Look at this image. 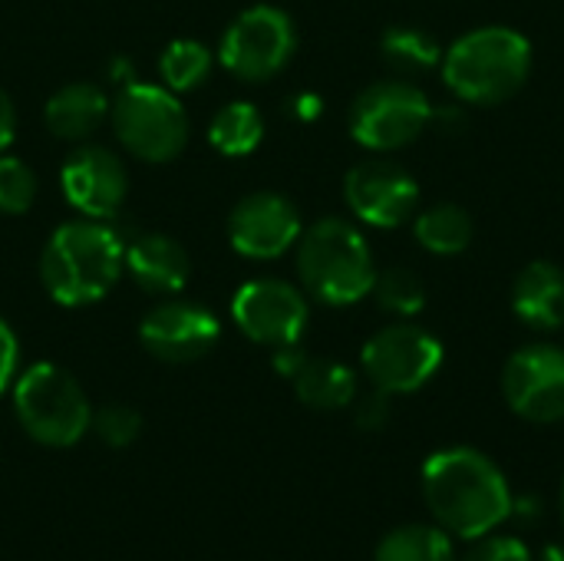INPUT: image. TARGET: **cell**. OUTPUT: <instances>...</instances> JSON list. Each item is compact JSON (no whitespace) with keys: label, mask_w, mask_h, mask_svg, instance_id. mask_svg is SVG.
<instances>
[{"label":"cell","mask_w":564,"mask_h":561,"mask_svg":"<svg viewBox=\"0 0 564 561\" xmlns=\"http://www.w3.org/2000/svg\"><path fill=\"white\" fill-rule=\"evenodd\" d=\"M288 109H291L297 119L311 122V119H317V116H321V96H314V93H301V96H294V99L288 103Z\"/></svg>","instance_id":"obj_34"},{"label":"cell","mask_w":564,"mask_h":561,"mask_svg":"<svg viewBox=\"0 0 564 561\" xmlns=\"http://www.w3.org/2000/svg\"><path fill=\"white\" fill-rule=\"evenodd\" d=\"M13 413L30 440L53 450H66L79 443L93 423V407L79 380L50 360L30 364L17 377Z\"/></svg>","instance_id":"obj_5"},{"label":"cell","mask_w":564,"mask_h":561,"mask_svg":"<svg viewBox=\"0 0 564 561\" xmlns=\"http://www.w3.org/2000/svg\"><path fill=\"white\" fill-rule=\"evenodd\" d=\"M271 364H274V370H278L281 377L294 380V377L301 374V367L307 364V350L301 347V341H297V344H281V347H274Z\"/></svg>","instance_id":"obj_31"},{"label":"cell","mask_w":564,"mask_h":561,"mask_svg":"<svg viewBox=\"0 0 564 561\" xmlns=\"http://www.w3.org/2000/svg\"><path fill=\"white\" fill-rule=\"evenodd\" d=\"M413 235H416L420 248H426L430 255L453 258V255H463L469 248L473 218L463 205L440 202V205H430L426 212H420L413 218Z\"/></svg>","instance_id":"obj_20"},{"label":"cell","mask_w":564,"mask_h":561,"mask_svg":"<svg viewBox=\"0 0 564 561\" xmlns=\"http://www.w3.org/2000/svg\"><path fill=\"white\" fill-rule=\"evenodd\" d=\"M370 294L393 317H416L426 308V284H423V278L416 271L403 268V265L377 271Z\"/></svg>","instance_id":"obj_25"},{"label":"cell","mask_w":564,"mask_h":561,"mask_svg":"<svg viewBox=\"0 0 564 561\" xmlns=\"http://www.w3.org/2000/svg\"><path fill=\"white\" fill-rule=\"evenodd\" d=\"M59 185L73 212L83 218L112 222L126 202L129 175L122 159L106 145H79L59 169Z\"/></svg>","instance_id":"obj_15"},{"label":"cell","mask_w":564,"mask_h":561,"mask_svg":"<svg viewBox=\"0 0 564 561\" xmlns=\"http://www.w3.org/2000/svg\"><path fill=\"white\" fill-rule=\"evenodd\" d=\"M344 198L357 222L370 228H400L416 215L420 185L400 162L367 159L347 172Z\"/></svg>","instance_id":"obj_12"},{"label":"cell","mask_w":564,"mask_h":561,"mask_svg":"<svg viewBox=\"0 0 564 561\" xmlns=\"http://www.w3.org/2000/svg\"><path fill=\"white\" fill-rule=\"evenodd\" d=\"M512 311L532 331L564 327V271L552 261H532L512 284Z\"/></svg>","instance_id":"obj_17"},{"label":"cell","mask_w":564,"mask_h":561,"mask_svg":"<svg viewBox=\"0 0 564 561\" xmlns=\"http://www.w3.org/2000/svg\"><path fill=\"white\" fill-rule=\"evenodd\" d=\"M301 212L278 192H251L228 215V241L251 261H274L301 238Z\"/></svg>","instance_id":"obj_14"},{"label":"cell","mask_w":564,"mask_h":561,"mask_svg":"<svg viewBox=\"0 0 564 561\" xmlns=\"http://www.w3.org/2000/svg\"><path fill=\"white\" fill-rule=\"evenodd\" d=\"M89 430L112 450H126L139 440L142 433V417L132 410V407H122V403H109L102 410H93V423Z\"/></svg>","instance_id":"obj_27"},{"label":"cell","mask_w":564,"mask_h":561,"mask_svg":"<svg viewBox=\"0 0 564 561\" xmlns=\"http://www.w3.org/2000/svg\"><path fill=\"white\" fill-rule=\"evenodd\" d=\"M297 278L321 304H357L370 294L377 278L373 251L357 225L344 218H321L297 238Z\"/></svg>","instance_id":"obj_4"},{"label":"cell","mask_w":564,"mask_h":561,"mask_svg":"<svg viewBox=\"0 0 564 561\" xmlns=\"http://www.w3.org/2000/svg\"><path fill=\"white\" fill-rule=\"evenodd\" d=\"M13 132H17V109H13V99L7 96V89L0 86V155L13 142Z\"/></svg>","instance_id":"obj_33"},{"label":"cell","mask_w":564,"mask_h":561,"mask_svg":"<svg viewBox=\"0 0 564 561\" xmlns=\"http://www.w3.org/2000/svg\"><path fill=\"white\" fill-rule=\"evenodd\" d=\"M535 561H564V542H549V546L535 555Z\"/></svg>","instance_id":"obj_35"},{"label":"cell","mask_w":564,"mask_h":561,"mask_svg":"<svg viewBox=\"0 0 564 561\" xmlns=\"http://www.w3.org/2000/svg\"><path fill=\"white\" fill-rule=\"evenodd\" d=\"M502 397L509 410L529 423L549 427L564 420V350L555 344H529L502 367Z\"/></svg>","instance_id":"obj_11"},{"label":"cell","mask_w":564,"mask_h":561,"mask_svg":"<svg viewBox=\"0 0 564 561\" xmlns=\"http://www.w3.org/2000/svg\"><path fill=\"white\" fill-rule=\"evenodd\" d=\"M446 86L469 106H499L532 76V43L512 26H479L443 53Z\"/></svg>","instance_id":"obj_3"},{"label":"cell","mask_w":564,"mask_h":561,"mask_svg":"<svg viewBox=\"0 0 564 561\" xmlns=\"http://www.w3.org/2000/svg\"><path fill=\"white\" fill-rule=\"evenodd\" d=\"M542 513H545V503H542L535 493L512 496V513H509V519H516L519 526H532L535 519H542Z\"/></svg>","instance_id":"obj_32"},{"label":"cell","mask_w":564,"mask_h":561,"mask_svg":"<svg viewBox=\"0 0 564 561\" xmlns=\"http://www.w3.org/2000/svg\"><path fill=\"white\" fill-rule=\"evenodd\" d=\"M116 139L142 162H172L188 145V119L178 93L129 79L109 109Z\"/></svg>","instance_id":"obj_6"},{"label":"cell","mask_w":564,"mask_h":561,"mask_svg":"<svg viewBox=\"0 0 564 561\" xmlns=\"http://www.w3.org/2000/svg\"><path fill=\"white\" fill-rule=\"evenodd\" d=\"M126 271V235L99 218L63 222L43 245L40 281L63 308L102 301Z\"/></svg>","instance_id":"obj_2"},{"label":"cell","mask_w":564,"mask_h":561,"mask_svg":"<svg viewBox=\"0 0 564 561\" xmlns=\"http://www.w3.org/2000/svg\"><path fill=\"white\" fill-rule=\"evenodd\" d=\"M423 499L440 529L469 542L492 536L512 513L509 479L473 446H449L426 460Z\"/></svg>","instance_id":"obj_1"},{"label":"cell","mask_w":564,"mask_h":561,"mask_svg":"<svg viewBox=\"0 0 564 561\" xmlns=\"http://www.w3.org/2000/svg\"><path fill=\"white\" fill-rule=\"evenodd\" d=\"M360 367L370 387L400 397L426 387L443 367V344L426 327L397 321L380 327L360 354Z\"/></svg>","instance_id":"obj_9"},{"label":"cell","mask_w":564,"mask_h":561,"mask_svg":"<svg viewBox=\"0 0 564 561\" xmlns=\"http://www.w3.org/2000/svg\"><path fill=\"white\" fill-rule=\"evenodd\" d=\"M463 561H535L525 542L512 536H482L476 546L463 555Z\"/></svg>","instance_id":"obj_28"},{"label":"cell","mask_w":564,"mask_h":561,"mask_svg":"<svg viewBox=\"0 0 564 561\" xmlns=\"http://www.w3.org/2000/svg\"><path fill=\"white\" fill-rule=\"evenodd\" d=\"M221 337L218 317L182 298L159 301L139 324V344L165 364H192L202 360Z\"/></svg>","instance_id":"obj_13"},{"label":"cell","mask_w":564,"mask_h":561,"mask_svg":"<svg viewBox=\"0 0 564 561\" xmlns=\"http://www.w3.org/2000/svg\"><path fill=\"white\" fill-rule=\"evenodd\" d=\"M562 522H564V483H562Z\"/></svg>","instance_id":"obj_36"},{"label":"cell","mask_w":564,"mask_h":561,"mask_svg":"<svg viewBox=\"0 0 564 561\" xmlns=\"http://www.w3.org/2000/svg\"><path fill=\"white\" fill-rule=\"evenodd\" d=\"M380 53L403 76H420L443 63V46L420 26H390L380 40Z\"/></svg>","instance_id":"obj_23"},{"label":"cell","mask_w":564,"mask_h":561,"mask_svg":"<svg viewBox=\"0 0 564 561\" xmlns=\"http://www.w3.org/2000/svg\"><path fill=\"white\" fill-rule=\"evenodd\" d=\"M17 360H20V347H17V334L10 331V324L0 317V393L13 384L17 374Z\"/></svg>","instance_id":"obj_30"},{"label":"cell","mask_w":564,"mask_h":561,"mask_svg":"<svg viewBox=\"0 0 564 561\" xmlns=\"http://www.w3.org/2000/svg\"><path fill=\"white\" fill-rule=\"evenodd\" d=\"M36 198V175L26 162L0 155V212L23 215Z\"/></svg>","instance_id":"obj_26"},{"label":"cell","mask_w":564,"mask_h":561,"mask_svg":"<svg viewBox=\"0 0 564 561\" xmlns=\"http://www.w3.org/2000/svg\"><path fill=\"white\" fill-rule=\"evenodd\" d=\"M231 317L241 334L261 347L297 344L307 331V298L281 278H254L235 291Z\"/></svg>","instance_id":"obj_10"},{"label":"cell","mask_w":564,"mask_h":561,"mask_svg":"<svg viewBox=\"0 0 564 561\" xmlns=\"http://www.w3.org/2000/svg\"><path fill=\"white\" fill-rule=\"evenodd\" d=\"M159 73L165 89L172 93L198 89L212 73V50L202 40H188V36L172 40L159 56Z\"/></svg>","instance_id":"obj_24"},{"label":"cell","mask_w":564,"mask_h":561,"mask_svg":"<svg viewBox=\"0 0 564 561\" xmlns=\"http://www.w3.org/2000/svg\"><path fill=\"white\" fill-rule=\"evenodd\" d=\"M112 99L106 96V89L99 83H66L59 86L46 106H43V119L46 129L66 142H86L109 116Z\"/></svg>","instance_id":"obj_18"},{"label":"cell","mask_w":564,"mask_h":561,"mask_svg":"<svg viewBox=\"0 0 564 561\" xmlns=\"http://www.w3.org/2000/svg\"><path fill=\"white\" fill-rule=\"evenodd\" d=\"M264 139V119L258 112L254 103H228L215 112V119L208 122V142L221 152V155H251Z\"/></svg>","instance_id":"obj_22"},{"label":"cell","mask_w":564,"mask_h":561,"mask_svg":"<svg viewBox=\"0 0 564 561\" xmlns=\"http://www.w3.org/2000/svg\"><path fill=\"white\" fill-rule=\"evenodd\" d=\"M430 122L433 103L410 79H383L367 86L347 116L354 142L370 152H397L416 142Z\"/></svg>","instance_id":"obj_7"},{"label":"cell","mask_w":564,"mask_h":561,"mask_svg":"<svg viewBox=\"0 0 564 561\" xmlns=\"http://www.w3.org/2000/svg\"><path fill=\"white\" fill-rule=\"evenodd\" d=\"M291 384L297 400L311 410H344L357 397V374L347 364L327 357H307Z\"/></svg>","instance_id":"obj_19"},{"label":"cell","mask_w":564,"mask_h":561,"mask_svg":"<svg viewBox=\"0 0 564 561\" xmlns=\"http://www.w3.org/2000/svg\"><path fill=\"white\" fill-rule=\"evenodd\" d=\"M294 50H297L294 20L271 3L241 10L218 40L221 66L245 83H264L278 76L291 63Z\"/></svg>","instance_id":"obj_8"},{"label":"cell","mask_w":564,"mask_h":561,"mask_svg":"<svg viewBox=\"0 0 564 561\" xmlns=\"http://www.w3.org/2000/svg\"><path fill=\"white\" fill-rule=\"evenodd\" d=\"M393 397L390 393H383V390H370V393H364V397H354V423L360 427V430H367V433H377V430H383L387 423H390V413H393V403H390Z\"/></svg>","instance_id":"obj_29"},{"label":"cell","mask_w":564,"mask_h":561,"mask_svg":"<svg viewBox=\"0 0 564 561\" xmlns=\"http://www.w3.org/2000/svg\"><path fill=\"white\" fill-rule=\"evenodd\" d=\"M188 251L169 235L135 231L132 238H126V274L145 294H178L188 281Z\"/></svg>","instance_id":"obj_16"},{"label":"cell","mask_w":564,"mask_h":561,"mask_svg":"<svg viewBox=\"0 0 564 561\" xmlns=\"http://www.w3.org/2000/svg\"><path fill=\"white\" fill-rule=\"evenodd\" d=\"M373 561H459V555L446 529L410 522L380 539Z\"/></svg>","instance_id":"obj_21"}]
</instances>
